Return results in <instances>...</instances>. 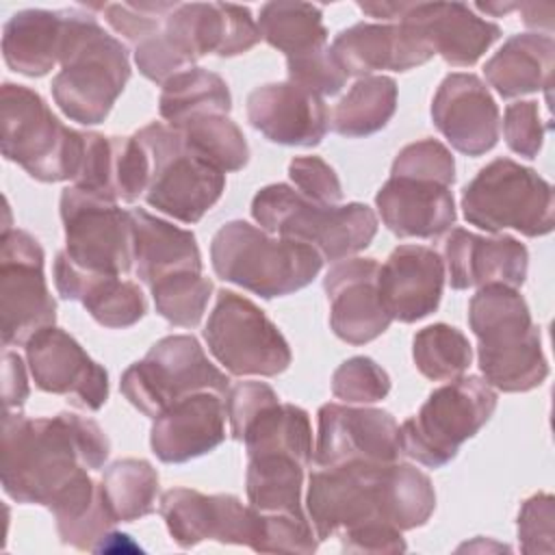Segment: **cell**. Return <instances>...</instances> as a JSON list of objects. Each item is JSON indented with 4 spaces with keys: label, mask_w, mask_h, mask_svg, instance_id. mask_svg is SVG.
Returning <instances> with one entry per match:
<instances>
[{
    "label": "cell",
    "mask_w": 555,
    "mask_h": 555,
    "mask_svg": "<svg viewBox=\"0 0 555 555\" xmlns=\"http://www.w3.org/2000/svg\"><path fill=\"white\" fill-rule=\"evenodd\" d=\"M306 507L319 540L369 525L416 529L436 509L431 479L412 464L321 466L308 479Z\"/></svg>",
    "instance_id": "obj_1"
},
{
    "label": "cell",
    "mask_w": 555,
    "mask_h": 555,
    "mask_svg": "<svg viewBox=\"0 0 555 555\" xmlns=\"http://www.w3.org/2000/svg\"><path fill=\"white\" fill-rule=\"evenodd\" d=\"M111 444L102 427L80 414L26 416L4 412L2 418V488L17 503L50 507L85 470H98Z\"/></svg>",
    "instance_id": "obj_2"
},
{
    "label": "cell",
    "mask_w": 555,
    "mask_h": 555,
    "mask_svg": "<svg viewBox=\"0 0 555 555\" xmlns=\"http://www.w3.org/2000/svg\"><path fill=\"white\" fill-rule=\"evenodd\" d=\"M468 323L479 343V371L492 388L527 392L546 379L548 362L540 330L516 288L481 286L468 304Z\"/></svg>",
    "instance_id": "obj_3"
},
{
    "label": "cell",
    "mask_w": 555,
    "mask_h": 555,
    "mask_svg": "<svg viewBox=\"0 0 555 555\" xmlns=\"http://www.w3.org/2000/svg\"><path fill=\"white\" fill-rule=\"evenodd\" d=\"M61 72L52 78L56 106L82 126L106 119L115 100L130 80L128 52L108 35L95 15L67 9Z\"/></svg>",
    "instance_id": "obj_4"
},
{
    "label": "cell",
    "mask_w": 555,
    "mask_h": 555,
    "mask_svg": "<svg viewBox=\"0 0 555 555\" xmlns=\"http://www.w3.org/2000/svg\"><path fill=\"white\" fill-rule=\"evenodd\" d=\"M215 273L264 299L308 286L321 271V254L299 241L271 236L243 219L223 223L210 243Z\"/></svg>",
    "instance_id": "obj_5"
},
{
    "label": "cell",
    "mask_w": 555,
    "mask_h": 555,
    "mask_svg": "<svg viewBox=\"0 0 555 555\" xmlns=\"http://www.w3.org/2000/svg\"><path fill=\"white\" fill-rule=\"evenodd\" d=\"M251 217L269 234L306 243L332 262L362 251L377 234V217L366 204H321L282 182L254 195Z\"/></svg>",
    "instance_id": "obj_6"
},
{
    "label": "cell",
    "mask_w": 555,
    "mask_h": 555,
    "mask_svg": "<svg viewBox=\"0 0 555 555\" xmlns=\"http://www.w3.org/2000/svg\"><path fill=\"white\" fill-rule=\"evenodd\" d=\"M2 156L17 163L39 182H74L82 163L85 132L65 126L46 100L24 87L4 82L0 89Z\"/></svg>",
    "instance_id": "obj_7"
},
{
    "label": "cell",
    "mask_w": 555,
    "mask_h": 555,
    "mask_svg": "<svg viewBox=\"0 0 555 555\" xmlns=\"http://www.w3.org/2000/svg\"><path fill=\"white\" fill-rule=\"evenodd\" d=\"M462 212L486 232L512 228L525 236H544L555 225L553 186L531 167L494 158L464 186Z\"/></svg>",
    "instance_id": "obj_8"
},
{
    "label": "cell",
    "mask_w": 555,
    "mask_h": 555,
    "mask_svg": "<svg viewBox=\"0 0 555 555\" xmlns=\"http://www.w3.org/2000/svg\"><path fill=\"white\" fill-rule=\"evenodd\" d=\"M496 392L477 377H457L429 392L421 410L399 427L401 453L423 466L449 464L462 442L473 438L494 414Z\"/></svg>",
    "instance_id": "obj_9"
},
{
    "label": "cell",
    "mask_w": 555,
    "mask_h": 555,
    "mask_svg": "<svg viewBox=\"0 0 555 555\" xmlns=\"http://www.w3.org/2000/svg\"><path fill=\"white\" fill-rule=\"evenodd\" d=\"M134 137L150 156L145 202L176 221L197 223L223 195L225 173L197 156L167 124L152 121Z\"/></svg>",
    "instance_id": "obj_10"
},
{
    "label": "cell",
    "mask_w": 555,
    "mask_h": 555,
    "mask_svg": "<svg viewBox=\"0 0 555 555\" xmlns=\"http://www.w3.org/2000/svg\"><path fill=\"white\" fill-rule=\"evenodd\" d=\"M124 397L145 416L156 418L176 401L195 392L230 390V379L204 353L195 336L171 334L150 347L143 360L121 375Z\"/></svg>",
    "instance_id": "obj_11"
},
{
    "label": "cell",
    "mask_w": 555,
    "mask_h": 555,
    "mask_svg": "<svg viewBox=\"0 0 555 555\" xmlns=\"http://www.w3.org/2000/svg\"><path fill=\"white\" fill-rule=\"evenodd\" d=\"M204 338L215 360L238 377H275L293 360L278 325L251 299L232 291H219Z\"/></svg>",
    "instance_id": "obj_12"
},
{
    "label": "cell",
    "mask_w": 555,
    "mask_h": 555,
    "mask_svg": "<svg viewBox=\"0 0 555 555\" xmlns=\"http://www.w3.org/2000/svg\"><path fill=\"white\" fill-rule=\"evenodd\" d=\"M59 208L69 262L98 275H124L134 267L130 210L78 186L63 189Z\"/></svg>",
    "instance_id": "obj_13"
},
{
    "label": "cell",
    "mask_w": 555,
    "mask_h": 555,
    "mask_svg": "<svg viewBox=\"0 0 555 555\" xmlns=\"http://www.w3.org/2000/svg\"><path fill=\"white\" fill-rule=\"evenodd\" d=\"M43 249L26 230L4 228L0 243L2 343L26 345L33 334L54 325L56 301L43 275Z\"/></svg>",
    "instance_id": "obj_14"
},
{
    "label": "cell",
    "mask_w": 555,
    "mask_h": 555,
    "mask_svg": "<svg viewBox=\"0 0 555 555\" xmlns=\"http://www.w3.org/2000/svg\"><path fill=\"white\" fill-rule=\"evenodd\" d=\"M160 516L182 548L204 540L245 544L256 551L260 538V512L243 505L234 494H202L191 488H171L160 496Z\"/></svg>",
    "instance_id": "obj_15"
},
{
    "label": "cell",
    "mask_w": 555,
    "mask_h": 555,
    "mask_svg": "<svg viewBox=\"0 0 555 555\" xmlns=\"http://www.w3.org/2000/svg\"><path fill=\"white\" fill-rule=\"evenodd\" d=\"M399 455V425L386 410L353 408L349 403H325L319 408L317 466L390 464Z\"/></svg>",
    "instance_id": "obj_16"
},
{
    "label": "cell",
    "mask_w": 555,
    "mask_h": 555,
    "mask_svg": "<svg viewBox=\"0 0 555 555\" xmlns=\"http://www.w3.org/2000/svg\"><path fill=\"white\" fill-rule=\"evenodd\" d=\"M26 360L35 386L52 395H72L87 410L108 399V373L61 327H43L26 343Z\"/></svg>",
    "instance_id": "obj_17"
},
{
    "label": "cell",
    "mask_w": 555,
    "mask_h": 555,
    "mask_svg": "<svg viewBox=\"0 0 555 555\" xmlns=\"http://www.w3.org/2000/svg\"><path fill=\"white\" fill-rule=\"evenodd\" d=\"M163 28L191 65L204 54H245L262 39L251 11L225 2H176Z\"/></svg>",
    "instance_id": "obj_18"
},
{
    "label": "cell",
    "mask_w": 555,
    "mask_h": 555,
    "mask_svg": "<svg viewBox=\"0 0 555 555\" xmlns=\"http://www.w3.org/2000/svg\"><path fill=\"white\" fill-rule=\"evenodd\" d=\"M377 275L379 262L375 258L338 260L325 273L330 327L349 345H366L392 323L377 288Z\"/></svg>",
    "instance_id": "obj_19"
},
{
    "label": "cell",
    "mask_w": 555,
    "mask_h": 555,
    "mask_svg": "<svg viewBox=\"0 0 555 555\" xmlns=\"http://www.w3.org/2000/svg\"><path fill=\"white\" fill-rule=\"evenodd\" d=\"M431 121L466 156H481L499 141V106L483 80L468 72L444 76L431 100Z\"/></svg>",
    "instance_id": "obj_20"
},
{
    "label": "cell",
    "mask_w": 555,
    "mask_h": 555,
    "mask_svg": "<svg viewBox=\"0 0 555 555\" xmlns=\"http://www.w3.org/2000/svg\"><path fill=\"white\" fill-rule=\"evenodd\" d=\"M434 54L453 67H470L501 37V26L462 2H405L401 17Z\"/></svg>",
    "instance_id": "obj_21"
},
{
    "label": "cell",
    "mask_w": 555,
    "mask_h": 555,
    "mask_svg": "<svg viewBox=\"0 0 555 555\" xmlns=\"http://www.w3.org/2000/svg\"><path fill=\"white\" fill-rule=\"evenodd\" d=\"M247 119L271 143L314 147L330 128L323 98L293 80L256 87L247 95Z\"/></svg>",
    "instance_id": "obj_22"
},
{
    "label": "cell",
    "mask_w": 555,
    "mask_h": 555,
    "mask_svg": "<svg viewBox=\"0 0 555 555\" xmlns=\"http://www.w3.org/2000/svg\"><path fill=\"white\" fill-rule=\"evenodd\" d=\"M444 267L455 291L503 284L518 288L527 278L529 251L514 236H481L453 228L444 238Z\"/></svg>",
    "instance_id": "obj_23"
},
{
    "label": "cell",
    "mask_w": 555,
    "mask_h": 555,
    "mask_svg": "<svg viewBox=\"0 0 555 555\" xmlns=\"http://www.w3.org/2000/svg\"><path fill=\"white\" fill-rule=\"evenodd\" d=\"M225 397L195 392L154 418L150 447L165 464H182L210 453L225 440Z\"/></svg>",
    "instance_id": "obj_24"
},
{
    "label": "cell",
    "mask_w": 555,
    "mask_h": 555,
    "mask_svg": "<svg viewBox=\"0 0 555 555\" xmlns=\"http://www.w3.org/2000/svg\"><path fill=\"white\" fill-rule=\"evenodd\" d=\"M377 288L392 321L414 323L431 314L444 288V262L425 245H399L379 264Z\"/></svg>",
    "instance_id": "obj_25"
},
{
    "label": "cell",
    "mask_w": 555,
    "mask_h": 555,
    "mask_svg": "<svg viewBox=\"0 0 555 555\" xmlns=\"http://www.w3.org/2000/svg\"><path fill=\"white\" fill-rule=\"evenodd\" d=\"M330 52L347 76L360 78L379 69L408 72L434 56V52L401 22L353 24L334 37Z\"/></svg>",
    "instance_id": "obj_26"
},
{
    "label": "cell",
    "mask_w": 555,
    "mask_h": 555,
    "mask_svg": "<svg viewBox=\"0 0 555 555\" xmlns=\"http://www.w3.org/2000/svg\"><path fill=\"white\" fill-rule=\"evenodd\" d=\"M384 225L399 238H434L455 223L451 186L390 176L375 195Z\"/></svg>",
    "instance_id": "obj_27"
},
{
    "label": "cell",
    "mask_w": 555,
    "mask_h": 555,
    "mask_svg": "<svg viewBox=\"0 0 555 555\" xmlns=\"http://www.w3.org/2000/svg\"><path fill=\"white\" fill-rule=\"evenodd\" d=\"M54 286L63 299L80 301L100 325L111 330L130 327L147 312L139 284L121 280V275L87 273L63 251L54 260Z\"/></svg>",
    "instance_id": "obj_28"
},
{
    "label": "cell",
    "mask_w": 555,
    "mask_h": 555,
    "mask_svg": "<svg viewBox=\"0 0 555 555\" xmlns=\"http://www.w3.org/2000/svg\"><path fill=\"white\" fill-rule=\"evenodd\" d=\"M134 232V273L152 286L158 280L182 273H202V254L191 230H182L143 208L130 210Z\"/></svg>",
    "instance_id": "obj_29"
},
{
    "label": "cell",
    "mask_w": 555,
    "mask_h": 555,
    "mask_svg": "<svg viewBox=\"0 0 555 555\" xmlns=\"http://www.w3.org/2000/svg\"><path fill=\"white\" fill-rule=\"evenodd\" d=\"M65 41V11L24 9L2 28L4 63L24 76H46L59 61Z\"/></svg>",
    "instance_id": "obj_30"
},
{
    "label": "cell",
    "mask_w": 555,
    "mask_h": 555,
    "mask_svg": "<svg viewBox=\"0 0 555 555\" xmlns=\"http://www.w3.org/2000/svg\"><path fill=\"white\" fill-rule=\"evenodd\" d=\"M553 61L555 43L551 35L522 33L512 35L486 61L483 74L490 87L505 100L535 91L548 93Z\"/></svg>",
    "instance_id": "obj_31"
},
{
    "label": "cell",
    "mask_w": 555,
    "mask_h": 555,
    "mask_svg": "<svg viewBox=\"0 0 555 555\" xmlns=\"http://www.w3.org/2000/svg\"><path fill=\"white\" fill-rule=\"evenodd\" d=\"M48 509L56 518L61 542L78 551H98L117 522L104 501L102 483L87 470L67 486Z\"/></svg>",
    "instance_id": "obj_32"
},
{
    "label": "cell",
    "mask_w": 555,
    "mask_h": 555,
    "mask_svg": "<svg viewBox=\"0 0 555 555\" xmlns=\"http://www.w3.org/2000/svg\"><path fill=\"white\" fill-rule=\"evenodd\" d=\"M247 455L286 453L308 466L312 462L310 416L295 403L273 401L264 405L243 429L241 440Z\"/></svg>",
    "instance_id": "obj_33"
},
{
    "label": "cell",
    "mask_w": 555,
    "mask_h": 555,
    "mask_svg": "<svg viewBox=\"0 0 555 555\" xmlns=\"http://www.w3.org/2000/svg\"><path fill=\"white\" fill-rule=\"evenodd\" d=\"M304 464L286 453L247 455V499L262 514H304Z\"/></svg>",
    "instance_id": "obj_34"
},
{
    "label": "cell",
    "mask_w": 555,
    "mask_h": 555,
    "mask_svg": "<svg viewBox=\"0 0 555 555\" xmlns=\"http://www.w3.org/2000/svg\"><path fill=\"white\" fill-rule=\"evenodd\" d=\"M260 37L286 59H295L327 46V28L323 26V11L310 2L275 0L260 7L258 15Z\"/></svg>",
    "instance_id": "obj_35"
},
{
    "label": "cell",
    "mask_w": 555,
    "mask_h": 555,
    "mask_svg": "<svg viewBox=\"0 0 555 555\" xmlns=\"http://www.w3.org/2000/svg\"><path fill=\"white\" fill-rule=\"evenodd\" d=\"M230 108L232 95L228 82L204 67H189L171 76L158 98V113L171 128H180L199 115H228Z\"/></svg>",
    "instance_id": "obj_36"
},
{
    "label": "cell",
    "mask_w": 555,
    "mask_h": 555,
    "mask_svg": "<svg viewBox=\"0 0 555 555\" xmlns=\"http://www.w3.org/2000/svg\"><path fill=\"white\" fill-rule=\"evenodd\" d=\"M397 111V82L390 76H364L334 106L332 130L347 139L369 137L392 119Z\"/></svg>",
    "instance_id": "obj_37"
},
{
    "label": "cell",
    "mask_w": 555,
    "mask_h": 555,
    "mask_svg": "<svg viewBox=\"0 0 555 555\" xmlns=\"http://www.w3.org/2000/svg\"><path fill=\"white\" fill-rule=\"evenodd\" d=\"M100 483L117 522H132L156 509L158 473L147 460H117L104 470Z\"/></svg>",
    "instance_id": "obj_38"
},
{
    "label": "cell",
    "mask_w": 555,
    "mask_h": 555,
    "mask_svg": "<svg viewBox=\"0 0 555 555\" xmlns=\"http://www.w3.org/2000/svg\"><path fill=\"white\" fill-rule=\"evenodd\" d=\"M186 145L217 169L238 171L249 160V145L243 130L221 113L199 115L176 128Z\"/></svg>",
    "instance_id": "obj_39"
},
{
    "label": "cell",
    "mask_w": 555,
    "mask_h": 555,
    "mask_svg": "<svg viewBox=\"0 0 555 555\" xmlns=\"http://www.w3.org/2000/svg\"><path fill=\"white\" fill-rule=\"evenodd\" d=\"M412 358L427 379L451 382L468 371L473 347L457 327L434 323L414 334Z\"/></svg>",
    "instance_id": "obj_40"
},
{
    "label": "cell",
    "mask_w": 555,
    "mask_h": 555,
    "mask_svg": "<svg viewBox=\"0 0 555 555\" xmlns=\"http://www.w3.org/2000/svg\"><path fill=\"white\" fill-rule=\"evenodd\" d=\"M156 312L178 327H195L208 306L212 282L199 271L167 275L150 286Z\"/></svg>",
    "instance_id": "obj_41"
},
{
    "label": "cell",
    "mask_w": 555,
    "mask_h": 555,
    "mask_svg": "<svg viewBox=\"0 0 555 555\" xmlns=\"http://www.w3.org/2000/svg\"><path fill=\"white\" fill-rule=\"evenodd\" d=\"M390 392L388 373L369 356H353L332 375V395L343 403H375Z\"/></svg>",
    "instance_id": "obj_42"
},
{
    "label": "cell",
    "mask_w": 555,
    "mask_h": 555,
    "mask_svg": "<svg viewBox=\"0 0 555 555\" xmlns=\"http://www.w3.org/2000/svg\"><path fill=\"white\" fill-rule=\"evenodd\" d=\"M390 176L429 180L444 186L455 182V160L447 145L436 139H421L399 150Z\"/></svg>",
    "instance_id": "obj_43"
},
{
    "label": "cell",
    "mask_w": 555,
    "mask_h": 555,
    "mask_svg": "<svg viewBox=\"0 0 555 555\" xmlns=\"http://www.w3.org/2000/svg\"><path fill=\"white\" fill-rule=\"evenodd\" d=\"M176 2H108L98 9L106 24L132 46L158 33Z\"/></svg>",
    "instance_id": "obj_44"
},
{
    "label": "cell",
    "mask_w": 555,
    "mask_h": 555,
    "mask_svg": "<svg viewBox=\"0 0 555 555\" xmlns=\"http://www.w3.org/2000/svg\"><path fill=\"white\" fill-rule=\"evenodd\" d=\"M317 533L306 514H262L260 538L256 551L260 553H314Z\"/></svg>",
    "instance_id": "obj_45"
},
{
    "label": "cell",
    "mask_w": 555,
    "mask_h": 555,
    "mask_svg": "<svg viewBox=\"0 0 555 555\" xmlns=\"http://www.w3.org/2000/svg\"><path fill=\"white\" fill-rule=\"evenodd\" d=\"M286 72H288V80L319 93L321 98L336 95L349 78L340 69V65L334 61L330 46L295 59H286Z\"/></svg>",
    "instance_id": "obj_46"
},
{
    "label": "cell",
    "mask_w": 555,
    "mask_h": 555,
    "mask_svg": "<svg viewBox=\"0 0 555 555\" xmlns=\"http://www.w3.org/2000/svg\"><path fill=\"white\" fill-rule=\"evenodd\" d=\"M555 501L548 492L529 496L518 514V540L522 553H553Z\"/></svg>",
    "instance_id": "obj_47"
},
{
    "label": "cell",
    "mask_w": 555,
    "mask_h": 555,
    "mask_svg": "<svg viewBox=\"0 0 555 555\" xmlns=\"http://www.w3.org/2000/svg\"><path fill=\"white\" fill-rule=\"evenodd\" d=\"M546 128L548 126H544L540 119L538 102L533 100L514 102L505 108V117H503L505 143L512 152L525 158L538 156V152L542 150Z\"/></svg>",
    "instance_id": "obj_48"
},
{
    "label": "cell",
    "mask_w": 555,
    "mask_h": 555,
    "mask_svg": "<svg viewBox=\"0 0 555 555\" xmlns=\"http://www.w3.org/2000/svg\"><path fill=\"white\" fill-rule=\"evenodd\" d=\"M288 176L297 191L321 204H338L343 186L336 171L321 156H295L288 163Z\"/></svg>",
    "instance_id": "obj_49"
},
{
    "label": "cell",
    "mask_w": 555,
    "mask_h": 555,
    "mask_svg": "<svg viewBox=\"0 0 555 555\" xmlns=\"http://www.w3.org/2000/svg\"><path fill=\"white\" fill-rule=\"evenodd\" d=\"M278 401V392L264 382H238L225 395V414L230 421V434L241 440L247 423L269 403Z\"/></svg>",
    "instance_id": "obj_50"
},
{
    "label": "cell",
    "mask_w": 555,
    "mask_h": 555,
    "mask_svg": "<svg viewBox=\"0 0 555 555\" xmlns=\"http://www.w3.org/2000/svg\"><path fill=\"white\" fill-rule=\"evenodd\" d=\"M343 551L347 553H403L405 540L390 525H369L340 533Z\"/></svg>",
    "instance_id": "obj_51"
},
{
    "label": "cell",
    "mask_w": 555,
    "mask_h": 555,
    "mask_svg": "<svg viewBox=\"0 0 555 555\" xmlns=\"http://www.w3.org/2000/svg\"><path fill=\"white\" fill-rule=\"evenodd\" d=\"M28 397V377L22 358L7 349L4 351V366H2V399L4 408L11 412L13 408H22Z\"/></svg>",
    "instance_id": "obj_52"
}]
</instances>
